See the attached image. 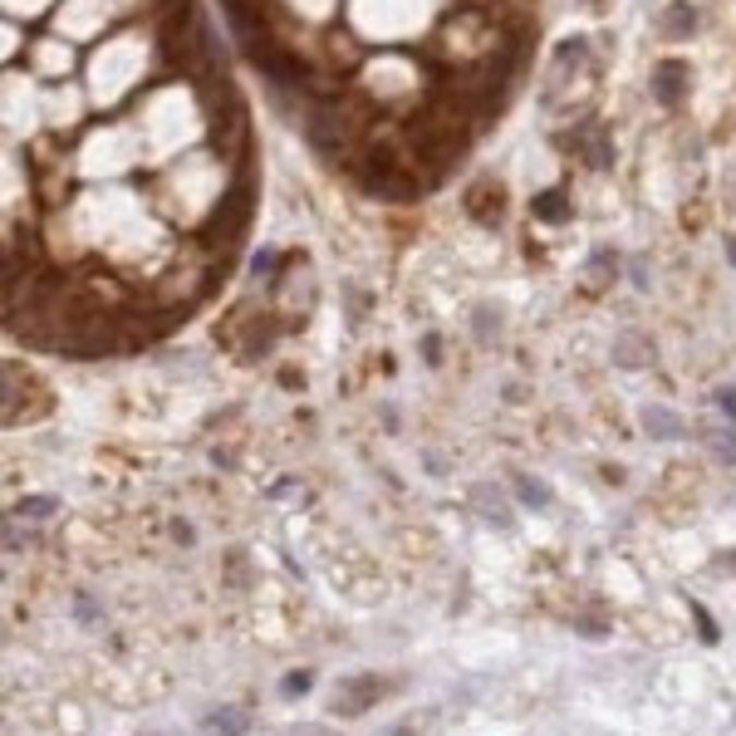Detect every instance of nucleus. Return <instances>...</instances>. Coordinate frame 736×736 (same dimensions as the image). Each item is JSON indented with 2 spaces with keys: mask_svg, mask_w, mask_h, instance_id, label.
I'll list each match as a JSON object with an SVG mask.
<instances>
[{
  "mask_svg": "<svg viewBox=\"0 0 736 736\" xmlns=\"http://www.w3.org/2000/svg\"><path fill=\"white\" fill-rule=\"evenodd\" d=\"M683 88H687V69H683V64H657V74H653V94H657V104L673 108L677 98H683Z\"/></svg>",
  "mask_w": 736,
  "mask_h": 736,
  "instance_id": "nucleus-1",
  "label": "nucleus"
},
{
  "mask_svg": "<svg viewBox=\"0 0 736 736\" xmlns=\"http://www.w3.org/2000/svg\"><path fill=\"white\" fill-rule=\"evenodd\" d=\"M245 726H251V716H245L241 707H221V712H212L202 722V736H241Z\"/></svg>",
  "mask_w": 736,
  "mask_h": 736,
  "instance_id": "nucleus-2",
  "label": "nucleus"
},
{
  "mask_svg": "<svg viewBox=\"0 0 736 736\" xmlns=\"http://www.w3.org/2000/svg\"><path fill=\"white\" fill-rule=\"evenodd\" d=\"M692 25H697V15H692V5H687V0H677V5L663 15V35H687Z\"/></svg>",
  "mask_w": 736,
  "mask_h": 736,
  "instance_id": "nucleus-3",
  "label": "nucleus"
},
{
  "mask_svg": "<svg viewBox=\"0 0 736 736\" xmlns=\"http://www.w3.org/2000/svg\"><path fill=\"white\" fill-rule=\"evenodd\" d=\"M648 427H657L653 437H673V432H677V418H673V412H663V408H648Z\"/></svg>",
  "mask_w": 736,
  "mask_h": 736,
  "instance_id": "nucleus-4",
  "label": "nucleus"
},
{
  "mask_svg": "<svg viewBox=\"0 0 736 736\" xmlns=\"http://www.w3.org/2000/svg\"><path fill=\"white\" fill-rule=\"evenodd\" d=\"M550 196H555V192H545V196L535 202V216H545V221H559V216H569V206H565V202H550Z\"/></svg>",
  "mask_w": 736,
  "mask_h": 736,
  "instance_id": "nucleus-5",
  "label": "nucleus"
},
{
  "mask_svg": "<svg viewBox=\"0 0 736 736\" xmlns=\"http://www.w3.org/2000/svg\"><path fill=\"white\" fill-rule=\"evenodd\" d=\"M520 496H526V500H535V506H545V500H550V491L540 486V481H520Z\"/></svg>",
  "mask_w": 736,
  "mask_h": 736,
  "instance_id": "nucleus-6",
  "label": "nucleus"
},
{
  "mask_svg": "<svg viewBox=\"0 0 736 736\" xmlns=\"http://www.w3.org/2000/svg\"><path fill=\"white\" fill-rule=\"evenodd\" d=\"M722 408H726V412H732V418H736V393H722Z\"/></svg>",
  "mask_w": 736,
  "mask_h": 736,
  "instance_id": "nucleus-7",
  "label": "nucleus"
},
{
  "mask_svg": "<svg viewBox=\"0 0 736 736\" xmlns=\"http://www.w3.org/2000/svg\"><path fill=\"white\" fill-rule=\"evenodd\" d=\"M589 5H594V0H589Z\"/></svg>",
  "mask_w": 736,
  "mask_h": 736,
  "instance_id": "nucleus-8",
  "label": "nucleus"
}]
</instances>
